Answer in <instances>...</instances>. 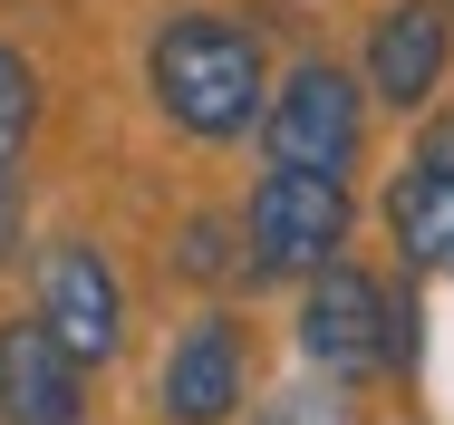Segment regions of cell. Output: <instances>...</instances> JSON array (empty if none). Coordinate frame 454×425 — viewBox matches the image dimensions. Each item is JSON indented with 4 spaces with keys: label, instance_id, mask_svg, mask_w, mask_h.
<instances>
[{
    "label": "cell",
    "instance_id": "3",
    "mask_svg": "<svg viewBox=\"0 0 454 425\" xmlns=\"http://www.w3.org/2000/svg\"><path fill=\"white\" fill-rule=\"evenodd\" d=\"M300 348L309 367H329L339 387H367L377 367H406V319H396V290L358 271V261H329L300 300Z\"/></svg>",
    "mask_w": 454,
    "mask_h": 425
},
{
    "label": "cell",
    "instance_id": "1",
    "mask_svg": "<svg viewBox=\"0 0 454 425\" xmlns=\"http://www.w3.org/2000/svg\"><path fill=\"white\" fill-rule=\"evenodd\" d=\"M145 87L165 106V126H184L193 146H232L252 136V116L271 106L262 87V39L223 10H175L145 49Z\"/></svg>",
    "mask_w": 454,
    "mask_h": 425
},
{
    "label": "cell",
    "instance_id": "8",
    "mask_svg": "<svg viewBox=\"0 0 454 425\" xmlns=\"http://www.w3.org/2000/svg\"><path fill=\"white\" fill-rule=\"evenodd\" d=\"M242 377H252V358H242V329L213 310V319H193L175 348H165V377H155V397H165V416L175 425H223L242 406Z\"/></svg>",
    "mask_w": 454,
    "mask_h": 425
},
{
    "label": "cell",
    "instance_id": "7",
    "mask_svg": "<svg viewBox=\"0 0 454 425\" xmlns=\"http://www.w3.org/2000/svg\"><path fill=\"white\" fill-rule=\"evenodd\" d=\"M39 319L78 348L88 367H106L126 348V290H116V271H106L97 242H59V252L39 261Z\"/></svg>",
    "mask_w": 454,
    "mask_h": 425
},
{
    "label": "cell",
    "instance_id": "4",
    "mask_svg": "<svg viewBox=\"0 0 454 425\" xmlns=\"http://www.w3.org/2000/svg\"><path fill=\"white\" fill-rule=\"evenodd\" d=\"M262 146H271V165L339 174L348 184V165H358V146H367V106H358V87H348V68L300 59L271 87V106H262Z\"/></svg>",
    "mask_w": 454,
    "mask_h": 425
},
{
    "label": "cell",
    "instance_id": "10",
    "mask_svg": "<svg viewBox=\"0 0 454 425\" xmlns=\"http://www.w3.org/2000/svg\"><path fill=\"white\" fill-rule=\"evenodd\" d=\"M29 126H39V68L20 49H0V165H20Z\"/></svg>",
    "mask_w": 454,
    "mask_h": 425
},
{
    "label": "cell",
    "instance_id": "9",
    "mask_svg": "<svg viewBox=\"0 0 454 425\" xmlns=\"http://www.w3.org/2000/svg\"><path fill=\"white\" fill-rule=\"evenodd\" d=\"M387 232H396L406 271H435V280L454 271V155L435 146L406 155V174L387 184Z\"/></svg>",
    "mask_w": 454,
    "mask_h": 425
},
{
    "label": "cell",
    "instance_id": "6",
    "mask_svg": "<svg viewBox=\"0 0 454 425\" xmlns=\"http://www.w3.org/2000/svg\"><path fill=\"white\" fill-rule=\"evenodd\" d=\"M0 425H88V358L49 319H0Z\"/></svg>",
    "mask_w": 454,
    "mask_h": 425
},
{
    "label": "cell",
    "instance_id": "5",
    "mask_svg": "<svg viewBox=\"0 0 454 425\" xmlns=\"http://www.w3.org/2000/svg\"><path fill=\"white\" fill-rule=\"evenodd\" d=\"M445 59H454V10L445 0H387L367 20V97L377 106H396V116L435 106Z\"/></svg>",
    "mask_w": 454,
    "mask_h": 425
},
{
    "label": "cell",
    "instance_id": "2",
    "mask_svg": "<svg viewBox=\"0 0 454 425\" xmlns=\"http://www.w3.org/2000/svg\"><path fill=\"white\" fill-rule=\"evenodd\" d=\"M348 184L339 174H300V165H271L242 203V252L262 280H319L329 261L348 252Z\"/></svg>",
    "mask_w": 454,
    "mask_h": 425
},
{
    "label": "cell",
    "instance_id": "11",
    "mask_svg": "<svg viewBox=\"0 0 454 425\" xmlns=\"http://www.w3.org/2000/svg\"><path fill=\"white\" fill-rule=\"evenodd\" d=\"M175 271H184V280H232V271H252V261H232V223L203 213V223L175 232Z\"/></svg>",
    "mask_w": 454,
    "mask_h": 425
},
{
    "label": "cell",
    "instance_id": "13",
    "mask_svg": "<svg viewBox=\"0 0 454 425\" xmlns=\"http://www.w3.org/2000/svg\"><path fill=\"white\" fill-rule=\"evenodd\" d=\"M262 425H329V406H319V397H280Z\"/></svg>",
    "mask_w": 454,
    "mask_h": 425
},
{
    "label": "cell",
    "instance_id": "12",
    "mask_svg": "<svg viewBox=\"0 0 454 425\" xmlns=\"http://www.w3.org/2000/svg\"><path fill=\"white\" fill-rule=\"evenodd\" d=\"M20 223H29V203H20V174L0 165V261L20 252Z\"/></svg>",
    "mask_w": 454,
    "mask_h": 425
}]
</instances>
